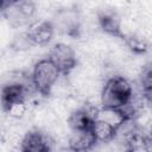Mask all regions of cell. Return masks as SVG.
I'll use <instances>...</instances> for the list:
<instances>
[{
	"instance_id": "3",
	"label": "cell",
	"mask_w": 152,
	"mask_h": 152,
	"mask_svg": "<svg viewBox=\"0 0 152 152\" xmlns=\"http://www.w3.org/2000/svg\"><path fill=\"white\" fill-rule=\"evenodd\" d=\"M36 11L37 7L32 1H18L10 2L4 13L11 26L20 28L31 25V20L34 17Z\"/></svg>"
},
{
	"instance_id": "6",
	"label": "cell",
	"mask_w": 152,
	"mask_h": 152,
	"mask_svg": "<svg viewBox=\"0 0 152 152\" xmlns=\"http://www.w3.org/2000/svg\"><path fill=\"white\" fill-rule=\"evenodd\" d=\"M51 140L46 133L39 129L26 132L20 141V152H51Z\"/></svg>"
},
{
	"instance_id": "8",
	"label": "cell",
	"mask_w": 152,
	"mask_h": 152,
	"mask_svg": "<svg viewBox=\"0 0 152 152\" xmlns=\"http://www.w3.org/2000/svg\"><path fill=\"white\" fill-rule=\"evenodd\" d=\"M68 150L71 152H90L95 148L96 139L91 129L83 131H71L66 138Z\"/></svg>"
},
{
	"instance_id": "10",
	"label": "cell",
	"mask_w": 152,
	"mask_h": 152,
	"mask_svg": "<svg viewBox=\"0 0 152 152\" xmlns=\"http://www.w3.org/2000/svg\"><path fill=\"white\" fill-rule=\"evenodd\" d=\"M99 26L108 34L119 36L121 32V21L114 10H103L97 14Z\"/></svg>"
},
{
	"instance_id": "11",
	"label": "cell",
	"mask_w": 152,
	"mask_h": 152,
	"mask_svg": "<svg viewBox=\"0 0 152 152\" xmlns=\"http://www.w3.org/2000/svg\"><path fill=\"white\" fill-rule=\"evenodd\" d=\"M90 129L96 139V142H103V144L109 142L114 139L115 135V128L112 125L97 119L93 121Z\"/></svg>"
},
{
	"instance_id": "13",
	"label": "cell",
	"mask_w": 152,
	"mask_h": 152,
	"mask_svg": "<svg viewBox=\"0 0 152 152\" xmlns=\"http://www.w3.org/2000/svg\"><path fill=\"white\" fill-rule=\"evenodd\" d=\"M127 152H129V151H127Z\"/></svg>"
},
{
	"instance_id": "4",
	"label": "cell",
	"mask_w": 152,
	"mask_h": 152,
	"mask_svg": "<svg viewBox=\"0 0 152 152\" xmlns=\"http://www.w3.org/2000/svg\"><path fill=\"white\" fill-rule=\"evenodd\" d=\"M48 58L53 63L59 72L64 75L69 74L77 65V57L75 50L64 43L55 44L51 48Z\"/></svg>"
},
{
	"instance_id": "9",
	"label": "cell",
	"mask_w": 152,
	"mask_h": 152,
	"mask_svg": "<svg viewBox=\"0 0 152 152\" xmlns=\"http://www.w3.org/2000/svg\"><path fill=\"white\" fill-rule=\"evenodd\" d=\"M97 109H86V108H80L74 110L69 116H68V126L70 131H83V129H89L93 125V121L95 120V114Z\"/></svg>"
},
{
	"instance_id": "7",
	"label": "cell",
	"mask_w": 152,
	"mask_h": 152,
	"mask_svg": "<svg viewBox=\"0 0 152 152\" xmlns=\"http://www.w3.org/2000/svg\"><path fill=\"white\" fill-rule=\"evenodd\" d=\"M55 33V28L49 20H39L32 23L28 27L27 31L25 32L28 42L31 45H37V46H43L48 44Z\"/></svg>"
},
{
	"instance_id": "1",
	"label": "cell",
	"mask_w": 152,
	"mask_h": 152,
	"mask_svg": "<svg viewBox=\"0 0 152 152\" xmlns=\"http://www.w3.org/2000/svg\"><path fill=\"white\" fill-rule=\"evenodd\" d=\"M133 87L129 81L120 75L110 76L100 91V102L103 108L121 109L131 99Z\"/></svg>"
},
{
	"instance_id": "2",
	"label": "cell",
	"mask_w": 152,
	"mask_h": 152,
	"mask_svg": "<svg viewBox=\"0 0 152 152\" xmlns=\"http://www.w3.org/2000/svg\"><path fill=\"white\" fill-rule=\"evenodd\" d=\"M61 76L59 70L49 58L39 59L31 72V82L34 89L42 95H49Z\"/></svg>"
},
{
	"instance_id": "12",
	"label": "cell",
	"mask_w": 152,
	"mask_h": 152,
	"mask_svg": "<svg viewBox=\"0 0 152 152\" xmlns=\"http://www.w3.org/2000/svg\"><path fill=\"white\" fill-rule=\"evenodd\" d=\"M8 1H4V0H0V12H5L6 7L8 6Z\"/></svg>"
},
{
	"instance_id": "5",
	"label": "cell",
	"mask_w": 152,
	"mask_h": 152,
	"mask_svg": "<svg viewBox=\"0 0 152 152\" xmlns=\"http://www.w3.org/2000/svg\"><path fill=\"white\" fill-rule=\"evenodd\" d=\"M81 15L75 8L58 10L51 21L55 30L68 36H77L81 31Z\"/></svg>"
}]
</instances>
